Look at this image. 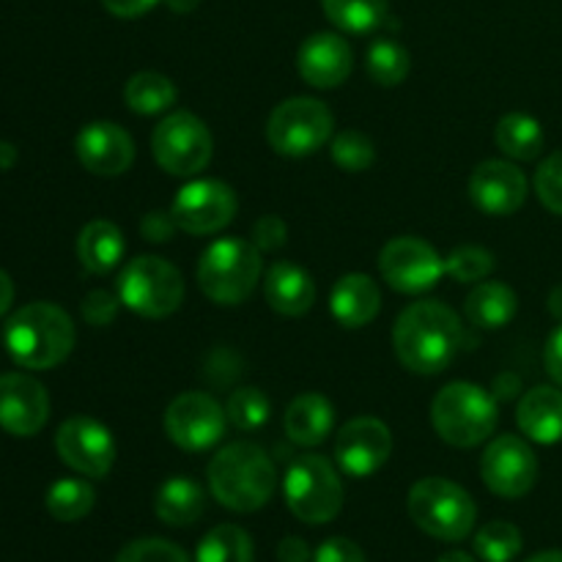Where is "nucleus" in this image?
Segmentation results:
<instances>
[{
    "mask_svg": "<svg viewBox=\"0 0 562 562\" xmlns=\"http://www.w3.org/2000/svg\"><path fill=\"white\" fill-rule=\"evenodd\" d=\"M461 333L459 316L442 302H415L398 316L393 329V346L401 366L412 373L434 376L450 368L459 357Z\"/></svg>",
    "mask_w": 562,
    "mask_h": 562,
    "instance_id": "1",
    "label": "nucleus"
},
{
    "mask_svg": "<svg viewBox=\"0 0 562 562\" xmlns=\"http://www.w3.org/2000/svg\"><path fill=\"white\" fill-rule=\"evenodd\" d=\"M209 488L223 508L236 514L261 510L278 488V470L258 445L234 442L209 464Z\"/></svg>",
    "mask_w": 562,
    "mask_h": 562,
    "instance_id": "2",
    "label": "nucleus"
},
{
    "mask_svg": "<svg viewBox=\"0 0 562 562\" xmlns=\"http://www.w3.org/2000/svg\"><path fill=\"white\" fill-rule=\"evenodd\" d=\"M5 346L16 366L49 371L75 349V324L64 307L53 302H31L5 324Z\"/></svg>",
    "mask_w": 562,
    "mask_h": 562,
    "instance_id": "3",
    "label": "nucleus"
},
{
    "mask_svg": "<svg viewBox=\"0 0 562 562\" xmlns=\"http://www.w3.org/2000/svg\"><path fill=\"white\" fill-rule=\"evenodd\" d=\"M497 401L470 382L448 384L431 404L434 431L453 448H475L486 442L497 428Z\"/></svg>",
    "mask_w": 562,
    "mask_h": 562,
    "instance_id": "4",
    "label": "nucleus"
},
{
    "mask_svg": "<svg viewBox=\"0 0 562 562\" xmlns=\"http://www.w3.org/2000/svg\"><path fill=\"white\" fill-rule=\"evenodd\" d=\"M412 521L426 536L439 541H461L475 530L477 508L475 499L448 477H423L412 486L406 499Z\"/></svg>",
    "mask_w": 562,
    "mask_h": 562,
    "instance_id": "5",
    "label": "nucleus"
},
{
    "mask_svg": "<svg viewBox=\"0 0 562 562\" xmlns=\"http://www.w3.org/2000/svg\"><path fill=\"white\" fill-rule=\"evenodd\" d=\"M261 280V256L247 239H217L198 261V285L217 305H241Z\"/></svg>",
    "mask_w": 562,
    "mask_h": 562,
    "instance_id": "6",
    "label": "nucleus"
},
{
    "mask_svg": "<svg viewBox=\"0 0 562 562\" xmlns=\"http://www.w3.org/2000/svg\"><path fill=\"white\" fill-rule=\"evenodd\" d=\"M291 514L305 525H327L344 508V483L324 456H300L283 481Z\"/></svg>",
    "mask_w": 562,
    "mask_h": 562,
    "instance_id": "7",
    "label": "nucleus"
},
{
    "mask_svg": "<svg viewBox=\"0 0 562 562\" xmlns=\"http://www.w3.org/2000/svg\"><path fill=\"white\" fill-rule=\"evenodd\" d=\"M119 300L146 318H165L184 302V278L157 256H137L119 278Z\"/></svg>",
    "mask_w": 562,
    "mask_h": 562,
    "instance_id": "8",
    "label": "nucleus"
},
{
    "mask_svg": "<svg viewBox=\"0 0 562 562\" xmlns=\"http://www.w3.org/2000/svg\"><path fill=\"white\" fill-rule=\"evenodd\" d=\"M333 110L311 97H294L272 110L267 124L269 146L283 157L316 154L333 137Z\"/></svg>",
    "mask_w": 562,
    "mask_h": 562,
    "instance_id": "9",
    "label": "nucleus"
},
{
    "mask_svg": "<svg viewBox=\"0 0 562 562\" xmlns=\"http://www.w3.org/2000/svg\"><path fill=\"white\" fill-rule=\"evenodd\" d=\"M151 151L159 168L170 176H198L212 162L214 140L209 126L198 115L179 110L157 124L151 135Z\"/></svg>",
    "mask_w": 562,
    "mask_h": 562,
    "instance_id": "10",
    "label": "nucleus"
},
{
    "mask_svg": "<svg viewBox=\"0 0 562 562\" xmlns=\"http://www.w3.org/2000/svg\"><path fill=\"white\" fill-rule=\"evenodd\" d=\"M228 415L206 393H184L165 412V431L173 445L190 453L214 448L225 437Z\"/></svg>",
    "mask_w": 562,
    "mask_h": 562,
    "instance_id": "11",
    "label": "nucleus"
},
{
    "mask_svg": "<svg viewBox=\"0 0 562 562\" xmlns=\"http://www.w3.org/2000/svg\"><path fill=\"white\" fill-rule=\"evenodd\" d=\"M379 272L390 289L401 294H420L442 280L445 261L428 241L417 236H398L384 245L379 256Z\"/></svg>",
    "mask_w": 562,
    "mask_h": 562,
    "instance_id": "12",
    "label": "nucleus"
},
{
    "mask_svg": "<svg viewBox=\"0 0 562 562\" xmlns=\"http://www.w3.org/2000/svg\"><path fill=\"white\" fill-rule=\"evenodd\" d=\"M170 214L184 234H217L236 217V192L217 179L192 181V184L181 187Z\"/></svg>",
    "mask_w": 562,
    "mask_h": 562,
    "instance_id": "13",
    "label": "nucleus"
},
{
    "mask_svg": "<svg viewBox=\"0 0 562 562\" xmlns=\"http://www.w3.org/2000/svg\"><path fill=\"white\" fill-rule=\"evenodd\" d=\"M481 475L483 483L497 497L519 499L536 486L538 459L525 439L514 437V434H503L483 453Z\"/></svg>",
    "mask_w": 562,
    "mask_h": 562,
    "instance_id": "14",
    "label": "nucleus"
},
{
    "mask_svg": "<svg viewBox=\"0 0 562 562\" xmlns=\"http://www.w3.org/2000/svg\"><path fill=\"white\" fill-rule=\"evenodd\" d=\"M55 450L66 467L86 477H108L113 470V434L93 417H69L55 434Z\"/></svg>",
    "mask_w": 562,
    "mask_h": 562,
    "instance_id": "15",
    "label": "nucleus"
},
{
    "mask_svg": "<svg viewBox=\"0 0 562 562\" xmlns=\"http://www.w3.org/2000/svg\"><path fill=\"white\" fill-rule=\"evenodd\" d=\"M393 453V434L376 417H355L335 439V461L351 477H368L382 470Z\"/></svg>",
    "mask_w": 562,
    "mask_h": 562,
    "instance_id": "16",
    "label": "nucleus"
},
{
    "mask_svg": "<svg viewBox=\"0 0 562 562\" xmlns=\"http://www.w3.org/2000/svg\"><path fill=\"white\" fill-rule=\"evenodd\" d=\"M470 198L488 217H508L525 206L527 176L514 162L488 159L477 165L472 173Z\"/></svg>",
    "mask_w": 562,
    "mask_h": 562,
    "instance_id": "17",
    "label": "nucleus"
},
{
    "mask_svg": "<svg viewBox=\"0 0 562 562\" xmlns=\"http://www.w3.org/2000/svg\"><path fill=\"white\" fill-rule=\"evenodd\" d=\"M49 417L47 390L25 373L0 376V426L14 437H33Z\"/></svg>",
    "mask_w": 562,
    "mask_h": 562,
    "instance_id": "18",
    "label": "nucleus"
},
{
    "mask_svg": "<svg viewBox=\"0 0 562 562\" xmlns=\"http://www.w3.org/2000/svg\"><path fill=\"white\" fill-rule=\"evenodd\" d=\"M75 151L82 168L97 176H121L135 162V143L130 132L113 121H93L82 126Z\"/></svg>",
    "mask_w": 562,
    "mask_h": 562,
    "instance_id": "19",
    "label": "nucleus"
},
{
    "mask_svg": "<svg viewBox=\"0 0 562 562\" xmlns=\"http://www.w3.org/2000/svg\"><path fill=\"white\" fill-rule=\"evenodd\" d=\"M296 69L313 88H338L355 69V53L338 33H313L300 47Z\"/></svg>",
    "mask_w": 562,
    "mask_h": 562,
    "instance_id": "20",
    "label": "nucleus"
},
{
    "mask_svg": "<svg viewBox=\"0 0 562 562\" xmlns=\"http://www.w3.org/2000/svg\"><path fill=\"white\" fill-rule=\"evenodd\" d=\"M263 296L269 307L280 316H305L316 302V283L302 267L291 261H278L263 278Z\"/></svg>",
    "mask_w": 562,
    "mask_h": 562,
    "instance_id": "21",
    "label": "nucleus"
},
{
    "mask_svg": "<svg viewBox=\"0 0 562 562\" xmlns=\"http://www.w3.org/2000/svg\"><path fill=\"white\" fill-rule=\"evenodd\" d=\"M329 307H333V316L338 318L340 327L360 329L379 316L382 294H379V285L368 274L351 272L335 283Z\"/></svg>",
    "mask_w": 562,
    "mask_h": 562,
    "instance_id": "22",
    "label": "nucleus"
},
{
    "mask_svg": "<svg viewBox=\"0 0 562 562\" xmlns=\"http://www.w3.org/2000/svg\"><path fill=\"white\" fill-rule=\"evenodd\" d=\"M521 434L538 445L562 442V390L532 387L516 409Z\"/></svg>",
    "mask_w": 562,
    "mask_h": 562,
    "instance_id": "23",
    "label": "nucleus"
},
{
    "mask_svg": "<svg viewBox=\"0 0 562 562\" xmlns=\"http://www.w3.org/2000/svg\"><path fill=\"white\" fill-rule=\"evenodd\" d=\"M335 423V409L324 395L318 393H305L300 398L291 401V406L285 409L283 426L289 434L291 442L302 445V448H316L327 439V434L333 431Z\"/></svg>",
    "mask_w": 562,
    "mask_h": 562,
    "instance_id": "24",
    "label": "nucleus"
},
{
    "mask_svg": "<svg viewBox=\"0 0 562 562\" xmlns=\"http://www.w3.org/2000/svg\"><path fill=\"white\" fill-rule=\"evenodd\" d=\"M126 252L124 234L119 231V225L108 223V220H93L86 228L80 231V239H77V256L80 263L93 274H108L113 272L121 263Z\"/></svg>",
    "mask_w": 562,
    "mask_h": 562,
    "instance_id": "25",
    "label": "nucleus"
},
{
    "mask_svg": "<svg viewBox=\"0 0 562 562\" xmlns=\"http://www.w3.org/2000/svg\"><path fill=\"white\" fill-rule=\"evenodd\" d=\"M154 510L168 527H190L206 510V494L190 477H170L157 492Z\"/></svg>",
    "mask_w": 562,
    "mask_h": 562,
    "instance_id": "26",
    "label": "nucleus"
},
{
    "mask_svg": "<svg viewBox=\"0 0 562 562\" xmlns=\"http://www.w3.org/2000/svg\"><path fill=\"white\" fill-rule=\"evenodd\" d=\"M467 318L481 329H499L505 324L514 322L516 311H519V300H516L514 289L505 283H477L472 294L464 302Z\"/></svg>",
    "mask_w": 562,
    "mask_h": 562,
    "instance_id": "27",
    "label": "nucleus"
},
{
    "mask_svg": "<svg viewBox=\"0 0 562 562\" xmlns=\"http://www.w3.org/2000/svg\"><path fill=\"white\" fill-rule=\"evenodd\" d=\"M494 140H497L499 151L508 154L510 159H519V162H530V159H536L543 151L541 124L527 113L505 115L497 124Z\"/></svg>",
    "mask_w": 562,
    "mask_h": 562,
    "instance_id": "28",
    "label": "nucleus"
},
{
    "mask_svg": "<svg viewBox=\"0 0 562 562\" xmlns=\"http://www.w3.org/2000/svg\"><path fill=\"white\" fill-rule=\"evenodd\" d=\"M176 97H179L176 86L168 77L159 75V71H137L135 77H130L124 88L126 108L140 115L165 113V110L173 108Z\"/></svg>",
    "mask_w": 562,
    "mask_h": 562,
    "instance_id": "29",
    "label": "nucleus"
},
{
    "mask_svg": "<svg viewBox=\"0 0 562 562\" xmlns=\"http://www.w3.org/2000/svg\"><path fill=\"white\" fill-rule=\"evenodd\" d=\"M324 14L346 33H371L387 16V0H322Z\"/></svg>",
    "mask_w": 562,
    "mask_h": 562,
    "instance_id": "30",
    "label": "nucleus"
},
{
    "mask_svg": "<svg viewBox=\"0 0 562 562\" xmlns=\"http://www.w3.org/2000/svg\"><path fill=\"white\" fill-rule=\"evenodd\" d=\"M195 562H252L250 536L236 525H217L198 543Z\"/></svg>",
    "mask_w": 562,
    "mask_h": 562,
    "instance_id": "31",
    "label": "nucleus"
},
{
    "mask_svg": "<svg viewBox=\"0 0 562 562\" xmlns=\"http://www.w3.org/2000/svg\"><path fill=\"white\" fill-rule=\"evenodd\" d=\"M366 69L373 82H379L384 88H393L406 80V75L412 69V58L404 49V44H398L395 38H376L368 47Z\"/></svg>",
    "mask_w": 562,
    "mask_h": 562,
    "instance_id": "32",
    "label": "nucleus"
},
{
    "mask_svg": "<svg viewBox=\"0 0 562 562\" xmlns=\"http://www.w3.org/2000/svg\"><path fill=\"white\" fill-rule=\"evenodd\" d=\"M93 503H97V494H93L91 483L80 481V477L55 481L47 492V510L58 521L86 519L93 510Z\"/></svg>",
    "mask_w": 562,
    "mask_h": 562,
    "instance_id": "33",
    "label": "nucleus"
},
{
    "mask_svg": "<svg viewBox=\"0 0 562 562\" xmlns=\"http://www.w3.org/2000/svg\"><path fill=\"white\" fill-rule=\"evenodd\" d=\"M521 532L510 521H488L475 536V552L483 562H510L521 552Z\"/></svg>",
    "mask_w": 562,
    "mask_h": 562,
    "instance_id": "34",
    "label": "nucleus"
},
{
    "mask_svg": "<svg viewBox=\"0 0 562 562\" xmlns=\"http://www.w3.org/2000/svg\"><path fill=\"white\" fill-rule=\"evenodd\" d=\"M269 412H272V406H269V398L261 393V390L239 387L228 398V409H225V415H228L231 426L239 428V431L245 434H252L261 426H267Z\"/></svg>",
    "mask_w": 562,
    "mask_h": 562,
    "instance_id": "35",
    "label": "nucleus"
},
{
    "mask_svg": "<svg viewBox=\"0 0 562 562\" xmlns=\"http://www.w3.org/2000/svg\"><path fill=\"white\" fill-rule=\"evenodd\" d=\"M494 272V256L486 247L464 245L445 258V274L459 283H481Z\"/></svg>",
    "mask_w": 562,
    "mask_h": 562,
    "instance_id": "36",
    "label": "nucleus"
},
{
    "mask_svg": "<svg viewBox=\"0 0 562 562\" xmlns=\"http://www.w3.org/2000/svg\"><path fill=\"white\" fill-rule=\"evenodd\" d=\"M333 159L338 168L349 170V173H362L376 162V151H373L371 137L357 130H346L333 140Z\"/></svg>",
    "mask_w": 562,
    "mask_h": 562,
    "instance_id": "37",
    "label": "nucleus"
},
{
    "mask_svg": "<svg viewBox=\"0 0 562 562\" xmlns=\"http://www.w3.org/2000/svg\"><path fill=\"white\" fill-rule=\"evenodd\" d=\"M115 562H190L184 549L162 538H140L121 549Z\"/></svg>",
    "mask_w": 562,
    "mask_h": 562,
    "instance_id": "38",
    "label": "nucleus"
},
{
    "mask_svg": "<svg viewBox=\"0 0 562 562\" xmlns=\"http://www.w3.org/2000/svg\"><path fill=\"white\" fill-rule=\"evenodd\" d=\"M536 192L538 201L552 214L562 217V151H554L547 157V162L536 173Z\"/></svg>",
    "mask_w": 562,
    "mask_h": 562,
    "instance_id": "39",
    "label": "nucleus"
},
{
    "mask_svg": "<svg viewBox=\"0 0 562 562\" xmlns=\"http://www.w3.org/2000/svg\"><path fill=\"white\" fill-rule=\"evenodd\" d=\"M119 302L110 291H91V294L82 300V318H86L91 327H108L119 316Z\"/></svg>",
    "mask_w": 562,
    "mask_h": 562,
    "instance_id": "40",
    "label": "nucleus"
},
{
    "mask_svg": "<svg viewBox=\"0 0 562 562\" xmlns=\"http://www.w3.org/2000/svg\"><path fill=\"white\" fill-rule=\"evenodd\" d=\"M316 562H368L362 549L349 538H329L318 547Z\"/></svg>",
    "mask_w": 562,
    "mask_h": 562,
    "instance_id": "41",
    "label": "nucleus"
},
{
    "mask_svg": "<svg viewBox=\"0 0 562 562\" xmlns=\"http://www.w3.org/2000/svg\"><path fill=\"white\" fill-rule=\"evenodd\" d=\"M252 236H256V247H261V250H278L285 245V223L269 214V217L258 220Z\"/></svg>",
    "mask_w": 562,
    "mask_h": 562,
    "instance_id": "42",
    "label": "nucleus"
},
{
    "mask_svg": "<svg viewBox=\"0 0 562 562\" xmlns=\"http://www.w3.org/2000/svg\"><path fill=\"white\" fill-rule=\"evenodd\" d=\"M176 220L170 212H148L146 217L140 220V234L146 236L148 241H168L170 236L176 234Z\"/></svg>",
    "mask_w": 562,
    "mask_h": 562,
    "instance_id": "43",
    "label": "nucleus"
},
{
    "mask_svg": "<svg viewBox=\"0 0 562 562\" xmlns=\"http://www.w3.org/2000/svg\"><path fill=\"white\" fill-rule=\"evenodd\" d=\"M157 3L159 0H102L104 9H108L113 16H121V20H135V16H143Z\"/></svg>",
    "mask_w": 562,
    "mask_h": 562,
    "instance_id": "44",
    "label": "nucleus"
},
{
    "mask_svg": "<svg viewBox=\"0 0 562 562\" xmlns=\"http://www.w3.org/2000/svg\"><path fill=\"white\" fill-rule=\"evenodd\" d=\"M547 371L549 376L562 387V324L549 335V344H547Z\"/></svg>",
    "mask_w": 562,
    "mask_h": 562,
    "instance_id": "45",
    "label": "nucleus"
},
{
    "mask_svg": "<svg viewBox=\"0 0 562 562\" xmlns=\"http://www.w3.org/2000/svg\"><path fill=\"white\" fill-rule=\"evenodd\" d=\"M278 560L280 562H307L311 560V549H307V543L302 541V538H296V536L283 538V541L278 543Z\"/></svg>",
    "mask_w": 562,
    "mask_h": 562,
    "instance_id": "46",
    "label": "nucleus"
},
{
    "mask_svg": "<svg viewBox=\"0 0 562 562\" xmlns=\"http://www.w3.org/2000/svg\"><path fill=\"white\" fill-rule=\"evenodd\" d=\"M11 302H14V283H11L9 274L0 269V316H3L5 311L11 307Z\"/></svg>",
    "mask_w": 562,
    "mask_h": 562,
    "instance_id": "47",
    "label": "nucleus"
},
{
    "mask_svg": "<svg viewBox=\"0 0 562 562\" xmlns=\"http://www.w3.org/2000/svg\"><path fill=\"white\" fill-rule=\"evenodd\" d=\"M16 162V148L11 143L0 140V170H9Z\"/></svg>",
    "mask_w": 562,
    "mask_h": 562,
    "instance_id": "48",
    "label": "nucleus"
},
{
    "mask_svg": "<svg viewBox=\"0 0 562 562\" xmlns=\"http://www.w3.org/2000/svg\"><path fill=\"white\" fill-rule=\"evenodd\" d=\"M165 3H168V9L176 11V14H190V11L198 9L201 0H165Z\"/></svg>",
    "mask_w": 562,
    "mask_h": 562,
    "instance_id": "49",
    "label": "nucleus"
},
{
    "mask_svg": "<svg viewBox=\"0 0 562 562\" xmlns=\"http://www.w3.org/2000/svg\"><path fill=\"white\" fill-rule=\"evenodd\" d=\"M525 562H562V552H560V549H549V552L532 554V558L525 560Z\"/></svg>",
    "mask_w": 562,
    "mask_h": 562,
    "instance_id": "50",
    "label": "nucleus"
},
{
    "mask_svg": "<svg viewBox=\"0 0 562 562\" xmlns=\"http://www.w3.org/2000/svg\"><path fill=\"white\" fill-rule=\"evenodd\" d=\"M437 562H475V558H470V554H464V552H448V554H442Z\"/></svg>",
    "mask_w": 562,
    "mask_h": 562,
    "instance_id": "51",
    "label": "nucleus"
}]
</instances>
